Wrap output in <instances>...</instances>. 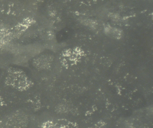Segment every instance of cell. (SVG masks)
Listing matches in <instances>:
<instances>
[{"mask_svg":"<svg viewBox=\"0 0 153 128\" xmlns=\"http://www.w3.org/2000/svg\"><path fill=\"white\" fill-rule=\"evenodd\" d=\"M5 84L8 86L19 91L27 89L29 86L30 82L27 76L21 70L10 68L5 79Z\"/></svg>","mask_w":153,"mask_h":128,"instance_id":"cell-1","label":"cell"}]
</instances>
